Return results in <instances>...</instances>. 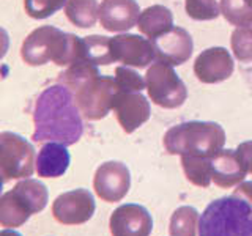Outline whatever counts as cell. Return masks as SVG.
<instances>
[{"label":"cell","mask_w":252,"mask_h":236,"mask_svg":"<svg viewBox=\"0 0 252 236\" xmlns=\"http://www.w3.org/2000/svg\"><path fill=\"white\" fill-rule=\"evenodd\" d=\"M33 139L35 142H59L74 145L84 134L82 115L74 94L63 84L47 87L36 98L33 107Z\"/></svg>","instance_id":"6da1fadb"},{"label":"cell","mask_w":252,"mask_h":236,"mask_svg":"<svg viewBox=\"0 0 252 236\" xmlns=\"http://www.w3.org/2000/svg\"><path fill=\"white\" fill-rule=\"evenodd\" d=\"M21 57L30 66L54 61L59 66H69L84 59L82 38L44 26L33 30L21 47ZM87 61V60H85Z\"/></svg>","instance_id":"7a4b0ae2"},{"label":"cell","mask_w":252,"mask_h":236,"mask_svg":"<svg viewBox=\"0 0 252 236\" xmlns=\"http://www.w3.org/2000/svg\"><path fill=\"white\" fill-rule=\"evenodd\" d=\"M162 144L169 154L213 157L224 148L225 131L215 121H186L172 126Z\"/></svg>","instance_id":"3957f363"},{"label":"cell","mask_w":252,"mask_h":236,"mask_svg":"<svg viewBox=\"0 0 252 236\" xmlns=\"http://www.w3.org/2000/svg\"><path fill=\"white\" fill-rule=\"evenodd\" d=\"M199 236H252V206L236 195L222 197L205 208Z\"/></svg>","instance_id":"277c9868"},{"label":"cell","mask_w":252,"mask_h":236,"mask_svg":"<svg viewBox=\"0 0 252 236\" xmlns=\"http://www.w3.org/2000/svg\"><path fill=\"white\" fill-rule=\"evenodd\" d=\"M47 200L49 194L41 181L33 178L19 181L11 191L0 197V225L6 228L24 225L46 208Z\"/></svg>","instance_id":"5b68a950"},{"label":"cell","mask_w":252,"mask_h":236,"mask_svg":"<svg viewBox=\"0 0 252 236\" xmlns=\"http://www.w3.org/2000/svg\"><path fill=\"white\" fill-rule=\"evenodd\" d=\"M145 88L156 106L162 109H177L185 104L188 88L173 66L155 61L145 74Z\"/></svg>","instance_id":"8992f818"},{"label":"cell","mask_w":252,"mask_h":236,"mask_svg":"<svg viewBox=\"0 0 252 236\" xmlns=\"http://www.w3.org/2000/svg\"><path fill=\"white\" fill-rule=\"evenodd\" d=\"M35 148L19 134H0V175L5 181L26 179L35 172Z\"/></svg>","instance_id":"52a82bcc"},{"label":"cell","mask_w":252,"mask_h":236,"mask_svg":"<svg viewBox=\"0 0 252 236\" xmlns=\"http://www.w3.org/2000/svg\"><path fill=\"white\" fill-rule=\"evenodd\" d=\"M117 90L115 77L96 74L87 79L73 93L81 115L90 121H96L112 110V99Z\"/></svg>","instance_id":"ba28073f"},{"label":"cell","mask_w":252,"mask_h":236,"mask_svg":"<svg viewBox=\"0 0 252 236\" xmlns=\"http://www.w3.org/2000/svg\"><path fill=\"white\" fill-rule=\"evenodd\" d=\"M96 203L90 191L73 189L60 194L52 203V216L62 225H82L93 217Z\"/></svg>","instance_id":"9c48e42d"},{"label":"cell","mask_w":252,"mask_h":236,"mask_svg":"<svg viewBox=\"0 0 252 236\" xmlns=\"http://www.w3.org/2000/svg\"><path fill=\"white\" fill-rule=\"evenodd\" d=\"M131 187V173L123 162L109 161L101 164L93 178V189L101 200L117 203L123 200Z\"/></svg>","instance_id":"30bf717a"},{"label":"cell","mask_w":252,"mask_h":236,"mask_svg":"<svg viewBox=\"0 0 252 236\" xmlns=\"http://www.w3.org/2000/svg\"><path fill=\"white\" fill-rule=\"evenodd\" d=\"M110 54L114 61L123 63L131 68H147L156 60L155 47L152 39L142 38L139 35L123 33L109 38Z\"/></svg>","instance_id":"8fae6325"},{"label":"cell","mask_w":252,"mask_h":236,"mask_svg":"<svg viewBox=\"0 0 252 236\" xmlns=\"http://www.w3.org/2000/svg\"><path fill=\"white\" fill-rule=\"evenodd\" d=\"M112 110L126 134L139 129L152 115L150 102L140 91L117 90L112 99Z\"/></svg>","instance_id":"7c38bea8"},{"label":"cell","mask_w":252,"mask_h":236,"mask_svg":"<svg viewBox=\"0 0 252 236\" xmlns=\"http://www.w3.org/2000/svg\"><path fill=\"white\" fill-rule=\"evenodd\" d=\"M109 228L112 236H150L153 219L142 205L125 203L110 214Z\"/></svg>","instance_id":"4fadbf2b"},{"label":"cell","mask_w":252,"mask_h":236,"mask_svg":"<svg viewBox=\"0 0 252 236\" xmlns=\"http://www.w3.org/2000/svg\"><path fill=\"white\" fill-rule=\"evenodd\" d=\"M155 55L158 61L167 63L170 66H180L191 59L194 51V41L189 31L183 27L173 26L164 35L153 38Z\"/></svg>","instance_id":"5bb4252c"},{"label":"cell","mask_w":252,"mask_h":236,"mask_svg":"<svg viewBox=\"0 0 252 236\" xmlns=\"http://www.w3.org/2000/svg\"><path fill=\"white\" fill-rule=\"evenodd\" d=\"M235 63L225 47H210L194 61V74L203 84H219L233 74Z\"/></svg>","instance_id":"9a60e30c"},{"label":"cell","mask_w":252,"mask_h":236,"mask_svg":"<svg viewBox=\"0 0 252 236\" xmlns=\"http://www.w3.org/2000/svg\"><path fill=\"white\" fill-rule=\"evenodd\" d=\"M140 8L136 0H102L98 19L107 31H126L137 26Z\"/></svg>","instance_id":"2e32d148"},{"label":"cell","mask_w":252,"mask_h":236,"mask_svg":"<svg viewBox=\"0 0 252 236\" xmlns=\"http://www.w3.org/2000/svg\"><path fill=\"white\" fill-rule=\"evenodd\" d=\"M248 172L243 167L235 149H219L211 157V179L216 186L228 189L238 186L246 178Z\"/></svg>","instance_id":"e0dca14e"},{"label":"cell","mask_w":252,"mask_h":236,"mask_svg":"<svg viewBox=\"0 0 252 236\" xmlns=\"http://www.w3.org/2000/svg\"><path fill=\"white\" fill-rule=\"evenodd\" d=\"M71 156L66 145L59 142H46L38 151L35 170L41 178H59L66 173Z\"/></svg>","instance_id":"ac0fdd59"},{"label":"cell","mask_w":252,"mask_h":236,"mask_svg":"<svg viewBox=\"0 0 252 236\" xmlns=\"http://www.w3.org/2000/svg\"><path fill=\"white\" fill-rule=\"evenodd\" d=\"M137 27L142 35L153 39L164 35L173 27V14L167 6L164 5H153L145 8L140 13Z\"/></svg>","instance_id":"d6986e66"},{"label":"cell","mask_w":252,"mask_h":236,"mask_svg":"<svg viewBox=\"0 0 252 236\" xmlns=\"http://www.w3.org/2000/svg\"><path fill=\"white\" fill-rule=\"evenodd\" d=\"M99 5L96 0H66L65 14L79 29H90L98 21Z\"/></svg>","instance_id":"ffe728a7"},{"label":"cell","mask_w":252,"mask_h":236,"mask_svg":"<svg viewBox=\"0 0 252 236\" xmlns=\"http://www.w3.org/2000/svg\"><path fill=\"white\" fill-rule=\"evenodd\" d=\"M181 167L189 183L199 187H208L211 183V157L181 156Z\"/></svg>","instance_id":"44dd1931"},{"label":"cell","mask_w":252,"mask_h":236,"mask_svg":"<svg viewBox=\"0 0 252 236\" xmlns=\"http://www.w3.org/2000/svg\"><path fill=\"white\" fill-rule=\"evenodd\" d=\"M199 227V212L192 206H180L170 217V236H195Z\"/></svg>","instance_id":"7402d4cb"},{"label":"cell","mask_w":252,"mask_h":236,"mask_svg":"<svg viewBox=\"0 0 252 236\" xmlns=\"http://www.w3.org/2000/svg\"><path fill=\"white\" fill-rule=\"evenodd\" d=\"M84 43V59L93 65H110L114 63L112 54H110L109 38L101 35H92L82 38Z\"/></svg>","instance_id":"603a6c76"},{"label":"cell","mask_w":252,"mask_h":236,"mask_svg":"<svg viewBox=\"0 0 252 236\" xmlns=\"http://www.w3.org/2000/svg\"><path fill=\"white\" fill-rule=\"evenodd\" d=\"M220 14L236 27L252 26V5L248 0H220Z\"/></svg>","instance_id":"cb8c5ba5"},{"label":"cell","mask_w":252,"mask_h":236,"mask_svg":"<svg viewBox=\"0 0 252 236\" xmlns=\"http://www.w3.org/2000/svg\"><path fill=\"white\" fill-rule=\"evenodd\" d=\"M232 52L243 63L252 61V26L236 27L230 38Z\"/></svg>","instance_id":"d4e9b609"},{"label":"cell","mask_w":252,"mask_h":236,"mask_svg":"<svg viewBox=\"0 0 252 236\" xmlns=\"http://www.w3.org/2000/svg\"><path fill=\"white\" fill-rule=\"evenodd\" d=\"M186 14L194 21H213L220 14V6L218 0H186Z\"/></svg>","instance_id":"484cf974"},{"label":"cell","mask_w":252,"mask_h":236,"mask_svg":"<svg viewBox=\"0 0 252 236\" xmlns=\"http://www.w3.org/2000/svg\"><path fill=\"white\" fill-rule=\"evenodd\" d=\"M66 5V0H24V8L33 19H46Z\"/></svg>","instance_id":"4316f807"},{"label":"cell","mask_w":252,"mask_h":236,"mask_svg":"<svg viewBox=\"0 0 252 236\" xmlns=\"http://www.w3.org/2000/svg\"><path fill=\"white\" fill-rule=\"evenodd\" d=\"M115 82L118 90L123 91H140L145 88V79L134 71L131 66H117L115 68Z\"/></svg>","instance_id":"83f0119b"},{"label":"cell","mask_w":252,"mask_h":236,"mask_svg":"<svg viewBox=\"0 0 252 236\" xmlns=\"http://www.w3.org/2000/svg\"><path fill=\"white\" fill-rule=\"evenodd\" d=\"M235 151H236V154H238L243 167L246 169L248 173L252 175V140L243 142V144L238 145V148H236Z\"/></svg>","instance_id":"f1b7e54d"},{"label":"cell","mask_w":252,"mask_h":236,"mask_svg":"<svg viewBox=\"0 0 252 236\" xmlns=\"http://www.w3.org/2000/svg\"><path fill=\"white\" fill-rule=\"evenodd\" d=\"M232 195L240 197V199L248 202L252 206V181H243V183H240L238 186H236V189L233 191Z\"/></svg>","instance_id":"f546056e"},{"label":"cell","mask_w":252,"mask_h":236,"mask_svg":"<svg viewBox=\"0 0 252 236\" xmlns=\"http://www.w3.org/2000/svg\"><path fill=\"white\" fill-rule=\"evenodd\" d=\"M8 44H10V41H8V33L3 29H0V60L5 57V54L8 51Z\"/></svg>","instance_id":"4dcf8cb0"},{"label":"cell","mask_w":252,"mask_h":236,"mask_svg":"<svg viewBox=\"0 0 252 236\" xmlns=\"http://www.w3.org/2000/svg\"><path fill=\"white\" fill-rule=\"evenodd\" d=\"M0 236H22L19 232H16L14 228H5V230H0Z\"/></svg>","instance_id":"1f68e13d"},{"label":"cell","mask_w":252,"mask_h":236,"mask_svg":"<svg viewBox=\"0 0 252 236\" xmlns=\"http://www.w3.org/2000/svg\"><path fill=\"white\" fill-rule=\"evenodd\" d=\"M3 183H5V179H3V177L0 175V197H2V189H3Z\"/></svg>","instance_id":"d6a6232c"},{"label":"cell","mask_w":252,"mask_h":236,"mask_svg":"<svg viewBox=\"0 0 252 236\" xmlns=\"http://www.w3.org/2000/svg\"><path fill=\"white\" fill-rule=\"evenodd\" d=\"M248 2H249V3H251V5H252V0H248Z\"/></svg>","instance_id":"836d02e7"}]
</instances>
